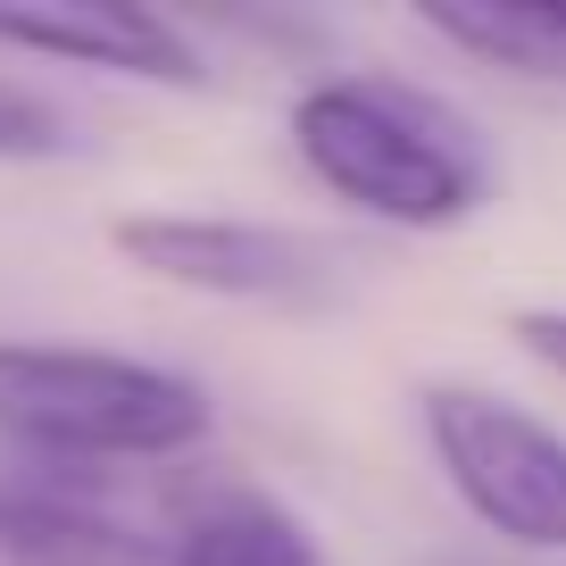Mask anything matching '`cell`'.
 Instances as JSON below:
<instances>
[{"label": "cell", "mask_w": 566, "mask_h": 566, "mask_svg": "<svg viewBox=\"0 0 566 566\" xmlns=\"http://www.w3.org/2000/svg\"><path fill=\"white\" fill-rule=\"evenodd\" d=\"M0 51L67 59V67H108L134 84H200V51L176 18L150 9H108V0H42V9H0Z\"/></svg>", "instance_id": "5b68a950"}, {"label": "cell", "mask_w": 566, "mask_h": 566, "mask_svg": "<svg viewBox=\"0 0 566 566\" xmlns=\"http://www.w3.org/2000/svg\"><path fill=\"white\" fill-rule=\"evenodd\" d=\"M167 566H334L317 533L259 483H217L184 509L176 542H159Z\"/></svg>", "instance_id": "52a82bcc"}, {"label": "cell", "mask_w": 566, "mask_h": 566, "mask_svg": "<svg viewBox=\"0 0 566 566\" xmlns=\"http://www.w3.org/2000/svg\"><path fill=\"white\" fill-rule=\"evenodd\" d=\"M108 242L125 266L209 301H250V308H334L350 292V250L301 226H266V217H192V209H142L117 217Z\"/></svg>", "instance_id": "277c9868"}, {"label": "cell", "mask_w": 566, "mask_h": 566, "mask_svg": "<svg viewBox=\"0 0 566 566\" xmlns=\"http://www.w3.org/2000/svg\"><path fill=\"white\" fill-rule=\"evenodd\" d=\"M424 442L467 516L525 549H566V433L483 384H424Z\"/></svg>", "instance_id": "3957f363"}, {"label": "cell", "mask_w": 566, "mask_h": 566, "mask_svg": "<svg viewBox=\"0 0 566 566\" xmlns=\"http://www.w3.org/2000/svg\"><path fill=\"white\" fill-rule=\"evenodd\" d=\"M75 150H84V134H75L67 108L51 92L18 84V75H0V159L34 167V159H75Z\"/></svg>", "instance_id": "9c48e42d"}, {"label": "cell", "mask_w": 566, "mask_h": 566, "mask_svg": "<svg viewBox=\"0 0 566 566\" xmlns=\"http://www.w3.org/2000/svg\"><path fill=\"white\" fill-rule=\"evenodd\" d=\"M292 150L334 200L400 233H442L492 200V159H483L475 125L391 75L308 84L292 101Z\"/></svg>", "instance_id": "6da1fadb"}, {"label": "cell", "mask_w": 566, "mask_h": 566, "mask_svg": "<svg viewBox=\"0 0 566 566\" xmlns=\"http://www.w3.org/2000/svg\"><path fill=\"white\" fill-rule=\"evenodd\" d=\"M509 334L525 342V350L542 358L549 375H566V308H516V317H509Z\"/></svg>", "instance_id": "30bf717a"}, {"label": "cell", "mask_w": 566, "mask_h": 566, "mask_svg": "<svg viewBox=\"0 0 566 566\" xmlns=\"http://www.w3.org/2000/svg\"><path fill=\"white\" fill-rule=\"evenodd\" d=\"M209 433V391L176 367L75 342H0V442L25 459H184Z\"/></svg>", "instance_id": "7a4b0ae2"}, {"label": "cell", "mask_w": 566, "mask_h": 566, "mask_svg": "<svg viewBox=\"0 0 566 566\" xmlns=\"http://www.w3.org/2000/svg\"><path fill=\"white\" fill-rule=\"evenodd\" d=\"M0 566H167V549L67 483L0 475Z\"/></svg>", "instance_id": "8992f818"}, {"label": "cell", "mask_w": 566, "mask_h": 566, "mask_svg": "<svg viewBox=\"0 0 566 566\" xmlns=\"http://www.w3.org/2000/svg\"><path fill=\"white\" fill-rule=\"evenodd\" d=\"M417 25L525 84H566V0H424Z\"/></svg>", "instance_id": "ba28073f"}]
</instances>
